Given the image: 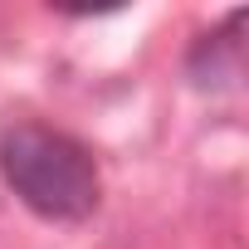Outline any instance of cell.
Returning a JSON list of instances; mask_svg holds the SVG:
<instances>
[{"label":"cell","mask_w":249,"mask_h":249,"mask_svg":"<svg viewBox=\"0 0 249 249\" xmlns=\"http://www.w3.org/2000/svg\"><path fill=\"white\" fill-rule=\"evenodd\" d=\"M0 176L20 196V205H30L39 220H59V225L88 220L98 210V196H103L98 161L88 157V147L73 142L69 132L39 127V122H25V127L5 132Z\"/></svg>","instance_id":"cell-1"}]
</instances>
